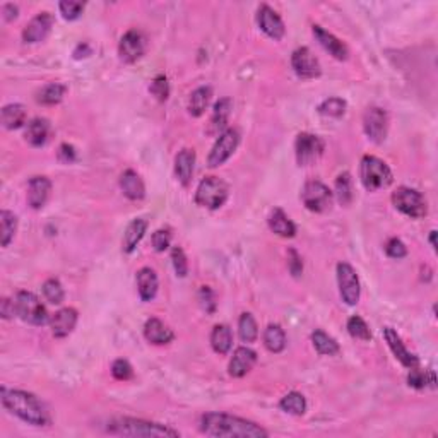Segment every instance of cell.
I'll return each instance as SVG.
<instances>
[{
	"label": "cell",
	"instance_id": "obj_1",
	"mask_svg": "<svg viewBox=\"0 0 438 438\" xmlns=\"http://www.w3.org/2000/svg\"><path fill=\"white\" fill-rule=\"evenodd\" d=\"M201 432L209 437L267 438L269 433L261 425L226 412H206L201 418Z\"/></svg>",
	"mask_w": 438,
	"mask_h": 438
},
{
	"label": "cell",
	"instance_id": "obj_2",
	"mask_svg": "<svg viewBox=\"0 0 438 438\" xmlns=\"http://www.w3.org/2000/svg\"><path fill=\"white\" fill-rule=\"evenodd\" d=\"M0 401L2 406L14 416L23 419L31 426H50L52 418L46 406L34 394L19 389H0Z\"/></svg>",
	"mask_w": 438,
	"mask_h": 438
},
{
	"label": "cell",
	"instance_id": "obj_3",
	"mask_svg": "<svg viewBox=\"0 0 438 438\" xmlns=\"http://www.w3.org/2000/svg\"><path fill=\"white\" fill-rule=\"evenodd\" d=\"M106 432L112 435H123V437H146V438H175L180 437L177 430L170 426L159 425V423L144 421V419L135 418H117L112 419L106 426Z\"/></svg>",
	"mask_w": 438,
	"mask_h": 438
},
{
	"label": "cell",
	"instance_id": "obj_4",
	"mask_svg": "<svg viewBox=\"0 0 438 438\" xmlns=\"http://www.w3.org/2000/svg\"><path fill=\"white\" fill-rule=\"evenodd\" d=\"M359 178L363 187L368 192H377L380 188H387L392 183L394 175L387 163L379 159L377 156H363L361 166H359Z\"/></svg>",
	"mask_w": 438,
	"mask_h": 438
},
{
	"label": "cell",
	"instance_id": "obj_5",
	"mask_svg": "<svg viewBox=\"0 0 438 438\" xmlns=\"http://www.w3.org/2000/svg\"><path fill=\"white\" fill-rule=\"evenodd\" d=\"M228 195H230V188L226 181L218 177H206L195 190V202L201 208L216 211L223 208L224 202L228 201Z\"/></svg>",
	"mask_w": 438,
	"mask_h": 438
},
{
	"label": "cell",
	"instance_id": "obj_6",
	"mask_svg": "<svg viewBox=\"0 0 438 438\" xmlns=\"http://www.w3.org/2000/svg\"><path fill=\"white\" fill-rule=\"evenodd\" d=\"M14 307H16V315L31 326H45L46 322H50L45 305L31 291H19L14 298Z\"/></svg>",
	"mask_w": 438,
	"mask_h": 438
},
{
	"label": "cell",
	"instance_id": "obj_7",
	"mask_svg": "<svg viewBox=\"0 0 438 438\" xmlns=\"http://www.w3.org/2000/svg\"><path fill=\"white\" fill-rule=\"evenodd\" d=\"M392 204L397 211L412 219L425 218L428 212L426 199L423 197L421 192L409 187H399L392 194Z\"/></svg>",
	"mask_w": 438,
	"mask_h": 438
},
{
	"label": "cell",
	"instance_id": "obj_8",
	"mask_svg": "<svg viewBox=\"0 0 438 438\" xmlns=\"http://www.w3.org/2000/svg\"><path fill=\"white\" fill-rule=\"evenodd\" d=\"M303 206L312 212H326L334 201V192L319 180H310L301 190Z\"/></svg>",
	"mask_w": 438,
	"mask_h": 438
},
{
	"label": "cell",
	"instance_id": "obj_9",
	"mask_svg": "<svg viewBox=\"0 0 438 438\" xmlns=\"http://www.w3.org/2000/svg\"><path fill=\"white\" fill-rule=\"evenodd\" d=\"M323 149H326V144H323V141L319 135L301 132V134H298L297 141H295L297 163L300 166L313 165L323 155Z\"/></svg>",
	"mask_w": 438,
	"mask_h": 438
},
{
	"label": "cell",
	"instance_id": "obj_10",
	"mask_svg": "<svg viewBox=\"0 0 438 438\" xmlns=\"http://www.w3.org/2000/svg\"><path fill=\"white\" fill-rule=\"evenodd\" d=\"M337 284H339V293L344 303L350 305V307H355L359 301L361 288H359L358 274H356L355 267L351 263H337Z\"/></svg>",
	"mask_w": 438,
	"mask_h": 438
},
{
	"label": "cell",
	"instance_id": "obj_11",
	"mask_svg": "<svg viewBox=\"0 0 438 438\" xmlns=\"http://www.w3.org/2000/svg\"><path fill=\"white\" fill-rule=\"evenodd\" d=\"M238 144H240V132L237 129L224 130L218 137L216 144L212 146L211 152H209L208 165L211 168H218V166L224 165L235 155Z\"/></svg>",
	"mask_w": 438,
	"mask_h": 438
},
{
	"label": "cell",
	"instance_id": "obj_12",
	"mask_svg": "<svg viewBox=\"0 0 438 438\" xmlns=\"http://www.w3.org/2000/svg\"><path fill=\"white\" fill-rule=\"evenodd\" d=\"M363 130L370 141L375 144H382L387 137V130H389V117H387L386 110L379 108V106H370L363 115Z\"/></svg>",
	"mask_w": 438,
	"mask_h": 438
},
{
	"label": "cell",
	"instance_id": "obj_13",
	"mask_svg": "<svg viewBox=\"0 0 438 438\" xmlns=\"http://www.w3.org/2000/svg\"><path fill=\"white\" fill-rule=\"evenodd\" d=\"M148 50V38L139 30H129L119 45V55L126 63H134L142 59Z\"/></svg>",
	"mask_w": 438,
	"mask_h": 438
},
{
	"label": "cell",
	"instance_id": "obj_14",
	"mask_svg": "<svg viewBox=\"0 0 438 438\" xmlns=\"http://www.w3.org/2000/svg\"><path fill=\"white\" fill-rule=\"evenodd\" d=\"M291 67L301 79H315V77L322 74L319 59L313 55L312 50L307 48V46L295 50L293 55H291Z\"/></svg>",
	"mask_w": 438,
	"mask_h": 438
},
{
	"label": "cell",
	"instance_id": "obj_15",
	"mask_svg": "<svg viewBox=\"0 0 438 438\" xmlns=\"http://www.w3.org/2000/svg\"><path fill=\"white\" fill-rule=\"evenodd\" d=\"M257 23L259 28L274 41H281L284 38V33H286V28H284L283 19L279 17V14L269 6L259 7L257 10Z\"/></svg>",
	"mask_w": 438,
	"mask_h": 438
},
{
	"label": "cell",
	"instance_id": "obj_16",
	"mask_svg": "<svg viewBox=\"0 0 438 438\" xmlns=\"http://www.w3.org/2000/svg\"><path fill=\"white\" fill-rule=\"evenodd\" d=\"M53 26V16L50 12H40L26 24L23 30L24 43H40L50 34Z\"/></svg>",
	"mask_w": 438,
	"mask_h": 438
},
{
	"label": "cell",
	"instance_id": "obj_17",
	"mask_svg": "<svg viewBox=\"0 0 438 438\" xmlns=\"http://www.w3.org/2000/svg\"><path fill=\"white\" fill-rule=\"evenodd\" d=\"M384 337H386L387 344H389L390 351L394 352L395 358L401 361L402 366H406V368H416V366H419V358L416 355H412L411 351L408 350V348L404 346V343H402L401 336H399L397 332L392 329V327H384Z\"/></svg>",
	"mask_w": 438,
	"mask_h": 438
},
{
	"label": "cell",
	"instance_id": "obj_18",
	"mask_svg": "<svg viewBox=\"0 0 438 438\" xmlns=\"http://www.w3.org/2000/svg\"><path fill=\"white\" fill-rule=\"evenodd\" d=\"M257 363V352L247 346L237 348L233 352V358H231L230 366H228V372L233 379H241V377L247 375L254 365Z\"/></svg>",
	"mask_w": 438,
	"mask_h": 438
},
{
	"label": "cell",
	"instance_id": "obj_19",
	"mask_svg": "<svg viewBox=\"0 0 438 438\" xmlns=\"http://www.w3.org/2000/svg\"><path fill=\"white\" fill-rule=\"evenodd\" d=\"M77 310L76 308H62L59 312H55L50 319V327H52V334L59 339H63L69 334H72V330L77 326Z\"/></svg>",
	"mask_w": 438,
	"mask_h": 438
},
{
	"label": "cell",
	"instance_id": "obj_20",
	"mask_svg": "<svg viewBox=\"0 0 438 438\" xmlns=\"http://www.w3.org/2000/svg\"><path fill=\"white\" fill-rule=\"evenodd\" d=\"M313 37L317 38V41H319L320 46H322L326 52H329L334 59L341 60V62L348 60V57H350V50H348V46L344 45L339 38L334 37L332 33H329V31L323 30L322 26H317L315 24V26H313Z\"/></svg>",
	"mask_w": 438,
	"mask_h": 438
},
{
	"label": "cell",
	"instance_id": "obj_21",
	"mask_svg": "<svg viewBox=\"0 0 438 438\" xmlns=\"http://www.w3.org/2000/svg\"><path fill=\"white\" fill-rule=\"evenodd\" d=\"M52 192V181L46 177H33L28 183V204L31 209L38 211L48 202Z\"/></svg>",
	"mask_w": 438,
	"mask_h": 438
},
{
	"label": "cell",
	"instance_id": "obj_22",
	"mask_svg": "<svg viewBox=\"0 0 438 438\" xmlns=\"http://www.w3.org/2000/svg\"><path fill=\"white\" fill-rule=\"evenodd\" d=\"M144 337L149 341L151 344H156V346H163V344H168L175 339V334L173 330L166 326L165 322H161L159 319H149L148 322L144 323Z\"/></svg>",
	"mask_w": 438,
	"mask_h": 438
},
{
	"label": "cell",
	"instance_id": "obj_23",
	"mask_svg": "<svg viewBox=\"0 0 438 438\" xmlns=\"http://www.w3.org/2000/svg\"><path fill=\"white\" fill-rule=\"evenodd\" d=\"M120 188L130 201H142L146 197V187L141 175L134 170H127L120 177Z\"/></svg>",
	"mask_w": 438,
	"mask_h": 438
},
{
	"label": "cell",
	"instance_id": "obj_24",
	"mask_svg": "<svg viewBox=\"0 0 438 438\" xmlns=\"http://www.w3.org/2000/svg\"><path fill=\"white\" fill-rule=\"evenodd\" d=\"M158 276L151 267H142L137 272V291L142 301L155 300L156 293H158Z\"/></svg>",
	"mask_w": 438,
	"mask_h": 438
},
{
	"label": "cell",
	"instance_id": "obj_25",
	"mask_svg": "<svg viewBox=\"0 0 438 438\" xmlns=\"http://www.w3.org/2000/svg\"><path fill=\"white\" fill-rule=\"evenodd\" d=\"M195 168V151L194 149H181L175 158V175L183 187L192 181Z\"/></svg>",
	"mask_w": 438,
	"mask_h": 438
},
{
	"label": "cell",
	"instance_id": "obj_26",
	"mask_svg": "<svg viewBox=\"0 0 438 438\" xmlns=\"http://www.w3.org/2000/svg\"><path fill=\"white\" fill-rule=\"evenodd\" d=\"M148 233V221L137 218L132 219L127 226L126 233H123V240H122V250L126 254H132V252L137 248V245L141 243V240L144 238V235Z\"/></svg>",
	"mask_w": 438,
	"mask_h": 438
},
{
	"label": "cell",
	"instance_id": "obj_27",
	"mask_svg": "<svg viewBox=\"0 0 438 438\" xmlns=\"http://www.w3.org/2000/svg\"><path fill=\"white\" fill-rule=\"evenodd\" d=\"M267 223H269L270 231L281 238H293L295 235H297V226H295V223L288 218L286 212L279 208L272 209Z\"/></svg>",
	"mask_w": 438,
	"mask_h": 438
},
{
	"label": "cell",
	"instance_id": "obj_28",
	"mask_svg": "<svg viewBox=\"0 0 438 438\" xmlns=\"http://www.w3.org/2000/svg\"><path fill=\"white\" fill-rule=\"evenodd\" d=\"M50 132H52V127H50V122L46 119H33L26 127V141L30 142L33 148H41L48 142L50 139Z\"/></svg>",
	"mask_w": 438,
	"mask_h": 438
},
{
	"label": "cell",
	"instance_id": "obj_29",
	"mask_svg": "<svg viewBox=\"0 0 438 438\" xmlns=\"http://www.w3.org/2000/svg\"><path fill=\"white\" fill-rule=\"evenodd\" d=\"M28 119V112L23 105L19 103H10V105H6L2 108V113H0V120H2V126L6 127L7 130H17L26 123Z\"/></svg>",
	"mask_w": 438,
	"mask_h": 438
},
{
	"label": "cell",
	"instance_id": "obj_30",
	"mask_svg": "<svg viewBox=\"0 0 438 438\" xmlns=\"http://www.w3.org/2000/svg\"><path fill=\"white\" fill-rule=\"evenodd\" d=\"M231 108H233V101H231L230 98H221L219 101L216 103L215 110H212L211 127H209V132H211V134L221 135L224 130H226V123H228V119H230Z\"/></svg>",
	"mask_w": 438,
	"mask_h": 438
},
{
	"label": "cell",
	"instance_id": "obj_31",
	"mask_svg": "<svg viewBox=\"0 0 438 438\" xmlns=\"http://www.w3.org/2000/svg\"><path fill=\"white\" fill-rule=\"evenodd\" d=\"M212 98V89L209 86H201L195 89L188 98V113L192 117H201L208 110Z\"/></svg>",
	"mask_w": 438,
	"mask_h": 438
},
{
	"label": "cell",
	"instance_id": "obj_32",
	"mask_svg": "<svg viewBox=\"0 0 438 438\" xmlns=\"http://www.w3.org/2000/svg\"><path fill=\"white\" fill-rule=\"evenodd\" d=\"M286 332L279 323H269L263 330V344L270 352H281L286 348Z\"/></svg>",
	"mask_w": 438,
	"mask_h": 438
},
{
	"label": "cell",
	"instance_id": "obj_33",
	"mask_svg": "<svg viewBox=\"0 0 438 438\" xmlns=\"http://www.w3.org/2000/svg\"><path fill=\"white\" fill-rule=\"evenodd\" d=\"M233 344V334L226 323H218L211 332V346L218 355H228Z\"/></svg>",
	"mask_w": 438,
	"mask_h": 438
},
{
	"label": "cell",
	"instance_id": "obj_34",
	"mask_svg": "<svg viewBox=\"0 0 438 438\" xmlns=\"http://www.w3.org/2000/svg\"><path fill=\"white\" fill-rule=\"evenodd\" d=\"M312 343H313V348H315L317 352L322 356H334L341 351L337 341L320 329L313 330L312 332Z\"/></svg>",
	"mask_w": 438,
	"mask_h": 438
},
{
	"label": "cell",
	"instance_id": "obj_35",
	"mask_svg": "<svg viewBox=\"0 0 438 438\" xmlns=\"http://www.w3.org/2000/svg\"><path fill=\"white\" fill-rule=\"evenodd\" d=\"M16 231H17V216L14 212L6 211L3 209L0 212V243L2 247H9L10 241L14 240L16 237Z\"/></svg>",
	"mask_w": 438,
	"mask_h": 438
},
{
	"label": "cell",
	"instance_id": "obj_36",
	"mask_svg": "<svg viewBox=\"0 0 438 438\" xmlns=\"http://www.w3.org/2000/svg\"><path fill=\"white\" fill-rule=\"evenodd\" d=\"M66 92H67V86H63V84L60 83H50L40 89L37 99L38 103H41V105L53 106V105H59V103L62 101Z\"/></svg>",
	"mask_w": 438,
	"mask_h": 438
},
{
	"label": "cell",
	"instance_id": "obj_37",
	"mask_svg": "<svg viewBox=\"0 0 438 438\" xmlns=\"http://www.w3.org/2000/svg\"><path fill=\"white\" fill-rule=\"evenodd\" d=\"M279 408L283 409L284 412H290V415L295 416H303L307 412V399H305L303 394L300 392H290L284 395L279 401Z\"/></svg>",
	"mask_w": 438,
	"mask_h": 438
},
{
	"label": "cell",
	"instance_id": "obj_38",
	"mask_svg": "<svg viewBox=\"0 0 438 438\" xmlns=\"http://www.w3.org/2000/svg\"><path fill=\"white\" fill-rule=\"evenodd\" d=\"M238 334H240V339L243 343H255L257 341L259 327L252 313H241L240 320H238Z\"/></svg>",
	"mask_w": 438,
	"mask_h": 438
},
{
	"label": "cell",
	"instance_id": "obj_39",
	"mask_svg": "<svg viewBox=\"0 0 438 438\" xmlns=\"http://www.w3.org/2000/svg\"><path fill=\"white\" fill-rule=\"evenodd\" d=\"M408 384L415 389H425V387H437V377L432 370H421L419 366L409 370Z\"/></svg>",
	"mask_w": 438,
	"mask_h": 438
},
{
	"label": "cell",
	"instance_id": "obj_40",
	"mask_svg": "<svg viewBox=\"0 0 438 438\" xmlns=\"http://www.w3.org/2000/svg\"><path fill=\"white\" fill-rule=\"evenodd\" d=\"M317 112L323 117L339 119V117H343L344 113H346V101H344L343 98H336V96H332V98L323 99V101L319 105V108H317Z\"/></svg>",
	"mask_w": 438,
	"mask_h": 438
},
{
	"label": "cell",
	"instance_id": "obj_41",
	"mask_svg": "<svg viewBox=\"0 0 438 438\" xmlns=\"http://www.w3.org/2000/svg\"><path fill=\"white\" fill-rule=\"evenodd\" d=\"M336 197L341 206H350L352 202V178L348 172L341 173L336 180Z\"/></svg>",
	"mask_w": 438,
	"mask_h": 438
},
{
	"label": "cell",
	"instance_id": "obj_42",
	"mask_svg": "<svg viewBox=\"0 0 438 438\" xmlns=\"http://www.w3.org/2000/svg\"><path fill=\"white\" fill-rule=\"evenodd\" d=\"M348 332L351 334L355 339L359 341H370L372 339V330L366 326L365 320L358 315H352L350 320H348Z\"/></svg>",
	"mask_w": 438,
	"mask_h": 438
},
{
	"label": "cell",
	"instance_id": "obj_43",
	"mask_svg": "<svg viewBox=\"0 0 438 438\" xmlns=\"http://www.w3.org/2000/svg\"><path fill=\"white\" fill-rule=\"evenodd\" d=\"M43 295L46 300L52 305H60L66 298V291H63V286L60 284L59 279H46L43 284Z\"/></svg>",
	"mask_w": 438,
	"mask_h": 438
},
{
	"label": "cell",
	"instance_id": "obj_44",
	"mask_svg": "<svg viewBox=\"0 0 438 438\" xmlns=\"http://www.w3.org/2000/svg\"><path fill=\"white\" fill-rule=\"evenodd\" d=\"M84 7H86V3L76 2V0H63V2L59 3L60 14H62L63 19H67V21L79 19L81 14H83V10H84Z\"/></svg>",
	"mask_w": 438,
	"mask_h": 438
},
{
	"label": "cell",
	"instance_id": "obj_45",
	"mask_svg": "<svg viewBox=\"0 0 438 438\" xmlns=\"http://www.w3.org/2000/svg\"><path fill=\"white\" fill-rule=\"evenodd\" d=\"M149 92L155 96L158 101H166L170 96V84L168 79L165 76H158L152 79L151 86H149Z\"/></svg>",
	"mask_w": 438,
	"mask_h": 438
},
{
	"label": "cell",
	"instance_id": "obj_46",
	"mask_svg": "<svg viewBox=\"0 0 438 438\" xmlns=\"http://www.w3.org/2000/svg\"><path fill=\"white\" fill-rule=\"evenodd\" d=\"M112 375L120 382H126V380H130L134 377V368L127 359H115L112 365Z\"/></svg>",
	"mask_w": 438,
	"mask_h": 438
},
{
	"label": "cell",
	"instance_id": "obj_47",
	"mask_svg": "<svg viewBox=\"0 0 438 438\" xmlns=\"http://www.w3.org/2000/svg\"><path fill=\"white\" fill-rule=\"evenodd\" d=\"M172 262H173V269H175L178 277H185L188 274V262H187V255L181 250L180 247H173L172 250Z\"/></svg>",
	"mask_w": 438,
	"mask_h": 438
},
{
	"label": "cell",
	"instance_id": "obj_48",
	"mask_svg": "<svg viewBox=\"0 0 438 438\" xmlns=\"http://www.w3.org/2000/svg\"><path fill=\"white\" fill-rule=\"evenodd\" d=\"M152 247L156 252H165L166 248L172 243V233H170L168 228H161V230H156L152 233Z\"/></svg>",
	"mask_w": 438,
	"mask_h": 438
},
{
	"label": "cell",
	"instance_id": "obj_49",
	"mask_svg": "<svg viewBox=\"0 0 438 438\" xmlns=\"http://www.w3.org/2000/svg\"><path fill=\"white\" fill-rule=\"evenodd\" d=\"M199 301H201L202 308H204L208 313L216 312V297L209 286L201 288V291H199Z\"/></svg>",
	"mask_w": 438,
	"mask_h": 438
},
{
	"label": "cell",
	"instance_id": "obj_50",
	"mask_svg": "<svg viewBox=\"0 0 438 438\" xmlns=\"http://www.w3.org/2000/svg\"><path fill=\"white\" fill-rule=\"evenodd\" d=\"M386 254L392 259H404L408 255V248L399 238H390L386 243Z\"/></svg>",
	"mask_w": 438,
	"mask_h": 438
},
{
	"label": "cell",
	"instance_id": "obj_51",
	"mask_svg": "<svg viewBox=\"0 0 438 438\" xmlns=\"http://www.w3.org/2000/svg\"><path fill=\"white\" fill-rule=\"evenodd\" d=\"M288 269L293 274V277H300L303 274V262H301L300 254L295 248L288 250Z\"/></svg>",
	"mask_w": 438,
	"mask_h": 438
},
{
	"label": "cell",
	"instance_id": "obj_52",
	"mask_svg": "<svg viewBox=\"0 0 438 438\" xmlns=\"http://www.w3.org/2000/svg\"><path fill=\"white\" fill-rule=\"evenodd\" d=\"M59 159L63 163H72L76 159V149L70 144H62L59 149Z\"/></svg>",
	"mask_w": 438,
	"mask_h": 438
},
{
	"label": "cell",
	"instance_id": "obj_53",
	"mask_svg": "<svg viewBox=\"0 0 438 438\" xmlns=\"http://www.w3.org/2000/svg\"><path fill=\"white\" fill-rule=\"evenodd\" d=\"M16 315V307H14V300H2V317L3 319H12Z\"/></svg>",
	"mask_w": 438,
	"mask_h": 438
},
{
	"label": "cell",
	"instance_id": "obj_54",
	"mask_svg": "<svg viewBox=\"0 0 438 438\" xmlns=\"http://www.w3.org/2000/svg\"><path fill=\"white\" fill-rule=\"evenodd\" d=\"M2 12H3V19L6 21H12L17 17V12H19V9H17V6H14V3H6V6L2 7Z\"/></svg>",
	"mask_w": 438,
	"mask_h": 438
},
{
	"label": "cell",
	"instance_id": "obj_55",
	"mask_svg": "<svg viewBox=\"0 0 438 438\" xmlns=\"http://www.w3.org/2000/svg\"><path fill=\"white\" fill-rule=\"evenodd\" d=\"M91 55V46L88 43H79L74 50V59H86V57Z\"/></svg>",
	"mask_w": 438,
	"mask_h": 438
},
{
	"label": "cell",
	"instance_id": "obj_56",
	"mask_svg": "<svg viewBox=\"0 0 438 438\" xmlns=\"http://www.w3.org/2000/svg\"><path fill=\"white\" fill-rule=\"evenodd\" d=\"M435 235H437V231H435V230H433V231H430V243H432V248H437Z\"/></svg>",
	"mask_w": 438,
	"mask_h": 438
}]
</instances>
